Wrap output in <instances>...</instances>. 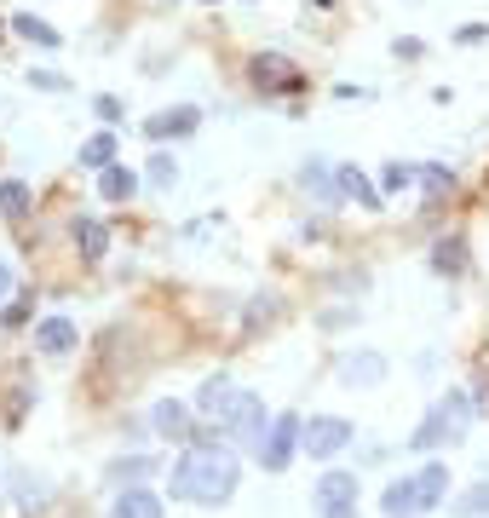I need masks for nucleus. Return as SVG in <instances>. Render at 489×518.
<instances>
[{
    "label": "nucleus",
    "mask_w": 489,
    "mask_h": 518,
    "mask_svg": "<svg viewBox=\"0 0 489 518\" xmlns=\"http://www.w3.org/2000/svg\"><path fill=\"white\" fill-rule=\"evenodd\" d=\"M397 58H403V64H415V58H420V52H426V41H415V35H403V41H397Z\"/></svg>",
    "instance_id": "nucleus-33"
},
{
    "label": "nucleus",
    "mask_w": 489,
    "mask_h": 518,
    "mask_svg": "<svg viewBox=\"0 0 489 518\" xmlns=\"http://www.w3.org/2000/svg\"><path fill=\"white\" fill-rule=\"evenodd\" d=\"M144 179H150V185H162V190H173V185H179V162H173L167 150H156V156L144 162Z\"/></svg>",
    "instance_id": "nucleus-26"
},
{
    "label": "nucleus",
    "mask_w": 489,
    "mask_h": 518,
    "mask_svg": "<svg viewBox=\"0 0 489 518\" xmlns=\"http://www.w3.org/2000/svg\"><path fill=\"white\" fill-rule=\"evenodd\" d=\"M455 518H489V478H478L466 495H455V507H449Z\"/></svg>",
    "instance_id": "nucleus-24"
},
{
    "label": "nucleus",
    "mask_w": 489,
    "mask_h": 518,
    "mask_svg": "<svg viewBox=\"0 0 489 518\" xmlns=\"http://www.w3.org/2000/svg\"><path fill=\"white\" fill-rule=\"evenodd\" d=\"M29 208H35V196H29L24 179H0V213L18 225V219H29Z\"/></svg>",
    "instance_id": "nucleus-21"
},
{
    "label": "nucleus",
    "mask_w": 489,
    "mask_h": 518,
    "mask_svg": "<svg viewBox=\"0 0 489 518\" xmlns=\"http://www.w3.org/2000/svg\"><path fill=\"white\" fill-rule=\"evenodd\" d=\"M300 432H305L300 415H277V421H271L265 444H259V461H265V472H282L288 461H294V449H300Z\"/></svg>",
    "instance_id": "nucleus-6"
},
{
    "label": "nucleus",
    "mask_w": 489,
    "mask_h": 518,
    "mask_svg": "<svg viewBox=\"0 0 489 518\" xmlns=\"http://www.w3.org/2000/svg\"><path fill=\"white\" fill-rule=\"evenodd\" d=\"M478 421V403H472V392H449V398H438L432 409H426V421L409 432V449H420V455H432V449H449L466 438V426Z\"/></svg>",
    "instance_id": "nucleus-2"
},
{
    "label": "nucleus",
    "mask_w": 489,
    "mask_h": 518,
    "mask_svg": "<svg viewBox=\"0 0 489 518\" xmlns=\"http://www.w3.org/2000/svg\"><path fill=\"white\" fill-rule=\"evenodd\" d=\"M484 35H489L484 24H461V29H455V41H461V47H472V41H484Z\"/></svg>",
    "instance_id": "nucleus-35"
},
{
    "label": "nucleus",
    "mask_w": 489,
    "mask_h": 518,
    "mask_svg": "<svg viewBox=\"0 0 489 518\" xmlns=\"http://www.w3.org/2000/svg\"><path fill=\"white\" fill-rule=\"evenodd\" d=\"M415 495H420V513H432L449 501V461H426L415 472Z\"/></svg>",
    "instance_id": "nucleus-11"
},
{
    "label": "nucleus",
    "mask_w": 489,
    "mask_h": 518,
    "mask_svg": "<svg viewBox=\"0 0 489 518\" xmlns=\"http://www.w3.org/2000/svg\"><path fill=\"white\" fill-rule=\"evenodd\" d=\"M248 75H254L259 93H300V70L282 52H259L254 64H248Z\"/></svg>",
    "instance_id": "nucleus-8"
},
{
    "label": "nucleus",
    "mask_w": 489,
    "mask_h": 518,
    "mask_svg": "<svg viewBox=\"0 0 489 518\" xmlns=\"http://www.w3.org/2000/svg\"><path fill=\"white\" fill-rule=\"evenodd\" d=\"M415 179L426 185V196H432V202H438V196H449V185H455V173H449V167H438V162H420Z\"/></svg>",
    "instance_id": "nucleus-27"
},
{
    "label": "nucleus",
    "mask_w": 489,
    "mask_h": 518,
    "mask_svg": "<svg viewBox=\"0 0 489 518\" xmlns=\"http://www.w3.org/2000/svg\"><path fill=\"white\" fill-rule=\"evenodd\" d=\"M236 484H242V461L231 455V444H190L167 472V495L196 507H225Z\"/></svg>",
    "instance_id": "nucleus-1"
},
{
    "label": "nucleus",
    "mask_w": 489,
    "mask_h": 518,
    "mask_svg": "<svg viewBox=\"0 0 489 518\" xmlns=\"http://www.w3.org/2000/svg\"><path fill=\"white\" fill-rule=\"evenodd\" d=\"M432 271H438V277H466V242L461 236L432 242Z\"/></svg>",
    "instance_id": "nucleus-17"
},
{
    "label": "nucleus",
    "mask_w": 489,
    "mask_h": 518,
    "mask_svg": "<svg viewBox=\"0 0 489 518\" xmlns=\"http://www.w3.org/2000/svg\"><path fill=\"white\" fill-rule=\"evenodd\" d=\"M29 87H35V93H70V81L58 70H29Z\"/></svg>",
    "instance_id": "nucleus-31"
},
{
    "label": "nucleus",
    "mask_w": 489,
    "mask_h": 518,
    "mask_svg": "<svg viewBox=\"0 0 489 518\" xmlns=\"http://www.w3.org/2000/svg\"><path fill=\"white\" fill-rule=\"evenodd\" d=\"M380 513H386V518H415L420 513L415 478H392V484H386V495H380Z\"/></svg>",
    "instance_id": "nucleus-15"
},
{
    "label": "nucleus",
    "mask_w": 489,
    "mask_h": 518,
    "mask_svg": "<svg viewBox=\"0 0 489 518\" xmlns=\"http://www.w3.org/2000/svg\"><path fill=\"white\" fill-rule=\"evenodd\" d=\"M75 340H81V329H75L70 317H41V323H35V346H41L47 357L75 352Z\"/></svg>",
    "instance_id": "nucleus-10"
},
{
    "label": "nucleus",
    "mask_w": 489,
    "mask_h": 518,
    "mask_svg": "<svg viewBox=\"0 0 489 518\" xmlns=\"http://www.w3.org/2000/svg\"><path fill=\"white\" fill-rule=\"evenodd\" d=\"M231 392H236V380H231V375H208V380H202V392H196V403H202L208 415H219V403L231 398Z\"/></svg>",
    "instance_id": "nucleus-25"
},
{
    "label": "nucleus",
    "mask_w": 489,
    "mask_h": 518,
    "mask_svg": "<svg viewBox=\"0 0 489 518\" xmlns=\"http://www.w3.org/2000/svg\"><path fill=\"white\" fill-rule=\"evenodd\" d=\"M133 190H139V173H133V167H104V173H98V196H104V202H127V196H133Z\"/></svg>",
    "instance_id": "nucleus-18"
},
{
    "label": "nucleus",
    "mask_w": 489,
    "mask_h": 518,
    "mask_svg": "<svg viewBox=\"0 0 489 518\" xmlns=\"http://www.w3.org/2000/svg\"><path fill=\"white\" fill-rule=\"evenodd\" d=\"M300 185H305V196H317V202H340V185H334V167H328L323 156H311V162L300 167Z\"/></svg>",
    "instance_id": "nucleus-14"
},
{
    "label": "nucleus",
    "mask_w": 489,
    "mask_h": 518,
    "mask_svg": "<svg viewBox=\"0 0 489 518\" xmlns=\"http://www.w3.org/2000/svg\"><path fill=\"white\" fill-rule=\"evenodd\" d=\"M351 323H357V311L351 306H328L323 317H317V329L323 334H340V329H351Z\"/></svg>",
    "instance_id": "nucleus-30"
},
{
    "label": "nucleus",
    "mask_w": 489,
    "mask_h": 518,
    "mask_svg": "<svg viewBox=\"0 0 489 518\" xmlns=\"http://www.w3.org/2000/svg\"><path fill=\"white\" fill-rule=\"evenodd\" d=\"M93 110H98L104 121H121V98H116V93H104V98H93Z\"/></svg>",
    "instance_id": "nucleus-34"
},
{
    "label": "nucleus",
    "mask_w": 489,
    "mask_h": 518,
    "mask_svg": "<svg viewBox=\"0 0 489 518\" xmlns=\"http://www.w3.org/2000/svg\"><path fill=\"white\" fill-rule=\"evenodd\" d=\"M415 173H420L415 162H392L386 173H380V190H403V185H415Z\"/></svg>",
    "instance_id": "nucleus-29"
},
{
    "label": "nucleus",
    "mask_w": 489,
    "mask_h": 518,
    "mask_svg": "<svg viewBox=\"0 0 489 518\" xmlns=\"http://www.w3.org/2000/svg\"><path fill=\"white\" fill-rule=\"evenodd\" d=\"M24 323H29V300H12L0 311V329H24Z\"/></svg>",
    "instance_id": "nucleus-32"
},
{
    "label": "nucleus",
    "mask_w": 489,
    "mask_h": 518,
    "mask_svg": "<svg viewBox=\"0 0 489 518\" xmlns=\"http://www.w3.org/2000/svg\"><path fill=\"white\" fill-rule=\"evenodd\" d=\"M334 185H340V196H351V202L380 208V190L369 185V173H363V167H334Z\"/></svg>",
    "instance_id": "nucleus-16"
},
{
    "label": "nucleus",
    "mask_w": 489,
    "mask_h": 518,
    "mask_svg": "<svg viewBox=\"0 0 489 518\" xmlns=\"http://www.w3.org/2000/svg\"><path fill=\"white\" fill-rule=\"evenodd\" d=\"M6 294H12V265L0 259V300H6Z\"/></svg>",
    "instance_id": "nucleus-36"
},
{
    "label": "nucleus",
    "mask_w": 489,
    "mask_h": 518,
    "mask_svg": "<svg viewBox=\"0 0 489 518\" xmlns=\"http://www.w3.org/2000/svg\"><path fill=\"white\" fill-rule=\"evenodd\" d=\"M116 133H93V139L81 144V167L87 173H104V167H116Z\"/></svg>",
    "instance_id": "nucleus-20"
},
{
    "label": "nucleus",
    "mask_w": 489,
    "mask_h": 518,
    "mask_svg": "<svg viewBox=\"0 0 489 518\" xmlns=\"http://www.w3.org/2000/svg\"><path fill=\"white\" fill-rule=\"evenodd\" d=\"M150 472H156V461H150V455H121L116 467H110V484H116V490H133V484H144Z\"/></svg>",
    "instance_id": "nucleus-22"
},
{
    "label": "nucleus",
    "mask_w": 489,
    "mask_h": 518,
    "mask_svg": "<svg viewBox=\"0 0 489 518\" xmlns=\"http://www.w3.org/2000/svg\"><path fill=\"white\" fill-rule=\"evenodd\" d=\"M41 501H47V484H41V478H29V472H18V507H24V518L41 513Z\"/></svg>",
    "instance_id": "nucleus-28"
},
{
    "label": "nucleus",
    "mask_w": 489,
    "mask_h": 518,
    "mask_svg": "<svg viewBox=\"0 0 489 518\" xmlns=\"http://www.w3.org/2000/svg\"><path fill=\"white\" fill-rule=\"evenodd\" d=\"M75 248H81V259H104V248H110V225H98V219H75Z\"/></svg>",
    "instance_id": "nucleus-19"
},
{
    "label": "nucleus",
    "mask_w": 489,
    "mask_h": 518,
    "mask_svg": "<svg viewBox=\"0 0 489 518\" xmlns=\"http://www.w3.org/2000/svg\"><path fill=\"white\" fill-rule=\"evenodd\" d=\"M110 518H162V495L144 490V484H133V490H116V501H110Z\"/></svg>",
    "instance_id": "nucleus-12"
},
{
    "label": "nucleus",
    "mask_w": 489,
    "mask_h": 518,
    "mask_svg": "<svg viewBox=\"0 0 489 518\" xmlns=\"http://www.w3.org/2000/svg\"><path fill=\"white\" fill-rule=\"evenodd\" d=\"M351 438H357V432H351V421H340V415H311V421H305V432H300V449L311 455V461H334V455H340Z\"/></svg>",
    "instance_id": "nucleus-5"
},
{
    "label": "nucleus",
    "mask_w": 489,
    "mask_h": 518,
    "mask_svg": "<svg viewBox=\"0 0 489 518\" xmlns=\"http://www.w3.org/2000/svg\"><path fill=\"white\" fill-rule=\"evenodd\" d=\"M271 421H277V415H265V403H259L254 392H242V386H236L231 398L219 403V415H213V432H219L225 444H265Z\"/></svg>",
    "instance_id": "nucleus-3"
},
{
    "label": "nucleus",
    "mask_w": 489,
    "mask_h": 518,
    "mask_svg": "<svg viewBox=\"0 0 489 518\" xmlns=\"http://www.w3.org/2000/svg\"><path fill=\"white\" fill-rule=\"evenodd\" d=\"M12 29H18V35H24V41H35V47H58V29L47 24V18H35V12H18V18H12Z\"/></svg>",
    "instance_id": "nucleus-23"
},
{
    "label": "nucleus",
    "mask_w": 489,
    "mask_h": 518,
    "mask_svg": "<svg viewBox=\"0 0 489 518\" xmlns=\"http://www.w3.org/2000/svg\"><path fill=\"white\" fill-rule=\"evenodd\" d=\"M340 380H346V386H380V380H386V357H380V352L340 357Z\"/></svg>",
    "instance_id": "nucleus-13"
},
{
    "label": "nucleus",
    "mask_w": 489,
    "mask_h": 518,
    "mask_svg": "<svg viewBox=\"0 0 489 518\" xmlns=\"http://www.w3.org/2000/svg\"><path fill=\"white\" fill-rule=\"evenodd\" d=\"M196 127H202V110H196V104H179V110H162V116L144 121V139H156V144H167V139H190Z\"/></svg>",
    "instance_id": "nucleus-9"
},
{
    "label": "nucleus",
    "mask_w": 489,
    "mask_h": 518,
    "mask_svg": "<svg viewBox=\"0 0 489 518\" xmlns=\"http://www.w3.org/2000/svg\"><path fill=\"white\" fill-rule=\"evenodd\" d=\"M150 432H162V438H173V444H196V415H190V403L179 398H162L156 409H150Z\"/></svg>",
    "instance_id": "nucleus-7"
},
{
    "label": "nucleus",
    "mask_w": 489,
    "mask_h": 518,
    "mask_svg": "<svg viewBox=\"0 0 489 518\" xmlns=\"http://www.w3.org/2000/svg\"><path fill=\"white\" fill-rule=\"evenodd\" d=\"M311 507H317V518H357V472L328 467L311 484Z\"/></svg>",
    "instance_id": "nucleus-4"
}]
</instances>
